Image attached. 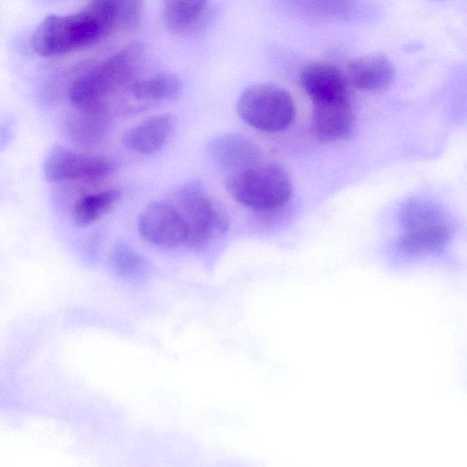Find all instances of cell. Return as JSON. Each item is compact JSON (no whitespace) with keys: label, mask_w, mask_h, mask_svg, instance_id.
I'll return each instance as SVG.
<instances>
[{"label":"cell","mask_w":467,"mask_h":467,"mask_svg":"<svg viewBox=\"0 0 467 467\" xmlns=\"http://www.w3.org/2000/svg\"><path fill=\"white\" fill-rule=\"evenodd\" d=\"M140 1H118L119 27L132 29L137 27L142 16Z\"/></svg>","instance_id":"ac0fdd59"},{"label":"cell","mask_w":467,"mask_h":467,"mask_svg":"<svg viewBox=\"0 0 467 467\" xmlns=\"http://www.w3.org/2000/svg\"><path fill=\"white\" fill-rule=\"evenodd\" d=\"M120 197L117 189L88 194L78 199L72 210L74 223L81 227L88 226L106 214Z\"/></svg>","instance_id":"9a60e30c"},{"label":"cell","mask_w":467,"mask_h":467,"mask_svg":"<svg viewBox=\"0 0 467 467\" xmlns=\"http://www.w3.org/2000/svg\"><path fill=\"white\" fill-rule=\"evenodd\" d=\"M401 234L400 247L410 254H425L444 247L451 233V222L434 203L414 199L406 202L399 214Z\"/></svg>","instance_id":"277c9868"},{"label":"cell","mask_w":467,"mask_h":467,"mask_svg":"<svg viewBox=\"0 0 467 467\" xmlns=\"http://www.w3.org/2000/svg\"><path fill=\"white\" fill-rule=\"evenodd\" d=\"M207 5L206 1H165L161 7V18L169 30L186 33L201 26L207 13Z\"/></svg>","instance_id":"5bb4252c"},{"label":"cell","mask_w":467,"mask_h":467,"mask_svg":"<svg viewBox=\"0 0 467 467\" xmlns=\"http://www.w3.org/2000/svg\"><path fill=\"white\" fill-rule=\"evenodd\" d=\"M206 151L217 168L230 174L254 166L261 157L259 148L253 140L235 132L212 138L207 142Z\"/></svg>","instance_id":"9c48e42d"},{"label":"cell","mask_w":467,"mask_h":467,"mask_svg":"<svg viewBox=\"0 0 467 467\" xmlns=\"http://www.w3.org/2000/svg\"><path fill=\"white\" fill-rule=\"evenodd\" d=\"M110 260L114 270L121 275L134 274L141 266V257L126 244L113 248Z\"/></svg>","instance_id":"e0dca14e"},{"label":"cell","mask_w":467,"mask_h":467,"mask_svg":"<svg viewBox=\"0 0 467 467\" xmlns=\"http://www.w3.org/2000/svg\"><path fill=\"white\" fill-rule=\"evenodd\" d=\"M236 109L246 124L265 132L285 130L295 118L292 97L272 83H257L244 89L237 99Z\"/></svg>","instance_id":"5b68a950"},{"label":"cell","mask_w":467,"mask_h":467,"mask_svg":"<svg viewBox=\"0 0 467 467\" xmlns=\"http://www.w3.org/2000/svg\"><path fill=\"white\" fill-rule=\"evenodd\" d=\"M175 120L169 113L150 116L128 129L122 135L123 146L140 154L159 151L169 140L174 130Z\"/></svg>","instance_id":"8fae6325"},{"label":"cell","mask_w":467,"mask_h":467,"mask_svg":"<svg viewBox=\"0 0 467 467\" xmlns=\"http://www.w3.org/2000/svg\"><path fill=\"white\" fill-rule=\"evenodd\" d=\"M119 27L118 1H92L67 15L45 17L31 36L33 50L56 57L89 47Z\"/></svg>","instance_id":"6da1fadb"},{"label":"cell","mask_w":467,"mask_h":467,"mask_svg":"<svg viewBox=\"0 0 467 467\" xmlns=\"http://www.w3.org/2000/svg\"><path fill=\"white\" fill-rule=\"evenodd\" d=\"M175 198L178 202V206H175L186 223L184 244L188 247L200 248L227 231V214L199 182L185 183L176 192Z\"/></svg>","instance_id":"8992f818"},{"label":"cell","mask_w":467,"mask_h":467,"mask_svg":"<svg viewBox=\"0 0 467 467\" xmlns=\"http://www.w3.org/2000/svg\"><path fill=\"white\" fill-rule=\"evenodd\" d=\"M140 236L155 246L173 248L184 244L187 236L185 220L172 203L155 201L149 203L138 220Z\"/></svg>","instance_id":"ba28073f"},{"label":"cell","mask_w":467,"mask_h":467,"mask_svg":"<svg viewBox=\"0 0 467 467\" xmlns=\"http://www.w3.org/2000/svg\"><path fill=\"white\" fill-rule=\"evenodd\" d=\"M182 89V82L173 74H158L132 85L131 92L140 100H167L175 98Z\"/></svg>","instance_id":"2e32d148"},{"label":"cell","mask_w":467,"mask_h":467,"mask_svg":"<svg viewBox=\"0 0 467 467\" xmlns=\"http://www.w3.org/2000/svg\"><path fill=\"white\" fill-rule=\"evenodd\" d=\"M300 81L315 104L349 101L346 77L331 64H309L303 69Z\"/></svg>","instance_id":"30bf717a"},{"label":"cell","mask_w":467,"mask_h":467,"mask_svg":"<svg viewBox=\"0 0 467 467\" xmlns=\"http://www.w3.org/2000/svg\"><path fill=\"white\" fill-rule=\"evenodd\" d=\"M114 169V163L106 158L76 152L61 145L54 147L44 162V175L50 182L99 181Z\"/></svg>","instance_id":"52a82bcc"},{"label":"cell","mask_w":467,"mask_h":467,"mask_svg":"<svg viewBox=\"0 0 467 467\" xmlns=\"http://www.w3.org/2000/svg\"><path fill=\"white\" fill-rule=\"evenodd\" d=\"M353 125L350 101L315 104L312 127L315 134L322 140H342L350 134Z\"/></svg>","instance_id":"4fadbf2b"},{"label":"cell","mask_w":467,"mask_h":467,"mask_svg":"<svg viewBox=\"0 0 467 467\" xmlns=\"http://www.w3.org/2000/svg\"><path fill=\"white\" fill-rule=\"evenodd\" d=\"M345 77L348 85L358 89L379 90L391 83L394 67L383 56L366 55L348 63Z\"/></svg>","instance_id":"7c38bea8"},{"label":"cell","mask_w":467,"mask_h":467,"mask_svg":"<svg viewBox=\"0 0 467 467\" xmlns=\"http://www.w3.org/2000/svg\"><path fill=\"white\" fill-rule=\"evenodd\" d=\"M225 187L237 202L261 212L282 208L292 193L288 173L283 167L273 162H259L244 171L230 174Z\"/></svg>","instance_id":"3957f363"},{"label":"cell","mask_w":467,"mask_h":467,"mask_svg":"<svg viewBox=\"0 0 467 467\" xmlns=\"http://www.w3.org/2000/svg\"><path fill=\"white\" fill-rule=\"evenodd\" d=\"M144 57L140 43L129 44L80 75L69 89V99L83 111L103 109L102 100L128 82Z\"/></svg>","instance_id":"7a4b0ae2"}]
</instances>
